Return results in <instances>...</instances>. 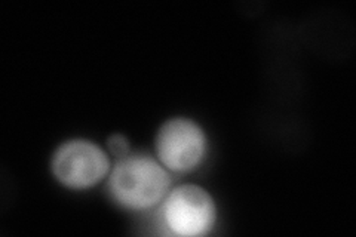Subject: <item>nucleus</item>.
<instances>
[{"label":"nucleus","mask_w":356,"mask_h":237,"mask_svg":"<svg viewBox=\"0 0 356 237\" xmlns=\"http://www.w3.org/2000/svg\"><path fill=\"white\" fill-rule=\"evenodd\" d=\"M171 181L165 169L144 154L122 157L110 175V193L116 202L131 209L156 205L166 193Z\"/></svg>","instance_id":"1"},{"label":"nucleus","mask_w":356,"mask_h":237,"mask_svg":"<svg viewBox=\"0 0 356 237\" xmlns=\"http://www.w3.org/2000/svg\"><path fill=\"white\" fill-rule=\"evenodd\" d=\"M214 202L204 188L183 186L171 191L163 205V220L178 236H202L213 227Z\"/></svg>","instance_id":"2"},{"label":"nucleus","mask_w":356,"mask_h":237,"mask_svg":"<svg viewBox=\"0 0 356 237\" xmlns=\"http://www.w3.org/2000/svg\"><path fill=\"white\" fill-rule=\"evenodd\" d=\"M52 171L64 186L86 188L104 178L108 171V159L94 142L74 140L63 144L55 152Z\"/></svg>","instance_id":"3"},{"label":"nucleus","mask_w":356,"mask_h":237,"mask_svg":"<svg viewBox=\"0 0 356 237\" xmlns=\"http://www.w3.org/2000/svg\"><path fill=\"white\" fill-rule=\"evenodd\" d=\"M205 150V135L192 120L172 119L158 133L159 159L171 171H192L204 159Z\"/></svg>","instance_id":"4"},{"label":"nucleus","mask_w":356,"mask_h":237,"mask_svg":"<svg viewBox=\"0 0 356 237\" xmlns=\"http://www.w3.org/2000/svg\"><path fill=\"white\" fill-rule=\"evenodd\" d=\"M107 145H108L110 153L120 157V159H122V157L128 156L129 145H128V140L124 137V135H120V133L111 135V137L107 141Z\"/></svg>","instance_id":"5"}]
</instances>
